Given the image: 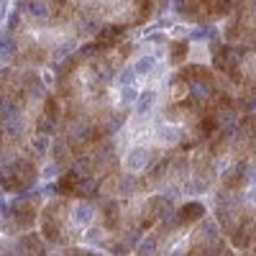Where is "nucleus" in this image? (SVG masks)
Masks as SVG:
<instances>
[{
    "label": "nucleus",
    "instance_id": "obj_11",
    "mask_svg": "<svg viewBox=\"0 0 256 256\" xmlns=\"http://www.w3.org/2000/svg\"><path fill=\"white\" fill-rule=\"evenodd\" d=\"M152 105H154V92L152 90H146V92H141L138 95V100H136V113L138 116H144V113H148V110H152Z\"/></svg>",
    "mask_w": 256,
    "mask_h": 256
},
{
    "label": "nucleus",
    "instance_id": "obj_10",
    "mask_svg": "<svg viewBox=\"0 0 256 256\" xmlns=\"http://www.w3.org/2000/svg\"><path fill=\"white\" fill-rule=\"evenodd\" d=\"M95 192H98V180H92V177H82L74 187V195H80V198H90Z\"/></svg>",
    "mask_w": 256,
    "mask_h": 256
},
{
    "label": "nucleus",
    "instance_id": "obj_16",
    "mask_svg": "<svg viewBox=\"0 0 256 256\" xmlns=\"http://www.w3.org/2000/svg\"><path fill=\"white\" fill-rule=\"evenodd\" d=\"M184 54H187V44H184V41H177L174 49H172V62L180 64V62L184 59Z\"/></svg>",
    "mask_w": 256,
    "mask_h": 256
},
{
    "label": "nucleus",
    "instance_id": "obj_3",
    "mask_svg": "<svg viewBox=\"0 0 256 256\" xmlns=\"http://www.w3.org/2000/svg\"><path fill=\"white\" fill-rule=\"evenodd\" d=\"M62 212H64V202H62V200L49 202V208H46V212H44V236H46L49 241H54V244L62 241V233H59V228H62V226H59Z\"/></svg>",
    "mask_w": 256,
    "mask_h": 256
},
{
    "label": "nucleus",
    "instance_id": "obj_17",
    "mask_svg": "<svg viewBox=\"0 0 256 256\" xmlns=\"http://www.w3.org/2000/svg\"><path fill=\"white\" fill-rule=\"evenodd\" d=\"M134 77H136V70H134V67H126V70H123V74H120V80H118V82H120V88H128Z\"/></svg>",
    "mask_w": 256,
    "mask_h": 256
},
{
    "label": "nucleus",
    "instance_id": "obj_1",
    "mask_svg": "<svg viewBox=\"0 0 256 256\" xmlns=\"http://www.w3.org/2000/svg\"><path fill=\"white\" fill-rule=\"evenodd\" d=\"M38 172H36V166L34 162L28 159H16L10 164H6L3 169H0V187L3 190H13V192H20V190H26L36 182Z\"/></svg>",
    "mask_w": 256,
    "mask_h": 256
},
{
    "label": "nucleus",
    "instance_id": "obj_14",
    "mask_svg": "<svg viewBox=\"0 0 256 256\" xmlns=\"http://www.w3.org/2000/svg\"><path fill=\"white\" fill-rule=\"evenodd\" d=\"M156 248H159V238H156V236H148V238L144 241V246L138 248V256H154Z\"/></svg>",
    "mask_w": 256,
    "mask_h": 256
},
{
    "label": "nucleus",
    "instance_id": "obj_4",
    "mask_svg": "<svg viewBox=\"0 0 256 256\" xmlns=\"http://www.w3.org/2000/svg\"><path fill=\"white\" fill-rule=\"evenodd\" d=\"M172 216V202H169V198H154V200H148L144 205V223H154L159 218H169Z\"/></svg>",
    "mask_w": 256,
    "mask_h": 256
},
{
    "label": "nucleus",
    "instance_id": "obj_13",
    "mask_svg": "<svg viewBox=\"0 0 256 256\" xmlns=\"http://www.w3.org/2000/svg\"><path fill=\"white\" fill-rule=\"evenodd\" d=\"M244 172H246V166H244V164H238V166H233L230 172H228V174L223 177V182H226L228 187H236V182H238V180L244 177Z\"/></svg>",
    "mask_w": 256,
    "mask_h": 256
},
{
    "label": "nucleus",
    "instance_id": "obj_6",
    "mask_svg": "<svg viewBox=\"0 0 256 256\" xmlns=\"http://www.w3.org/2000/svg\"><path fill=\"white\" fill-rule=\"evenodd\" d=\"M92 216H95V205H92L90 200H84V202H80V205L72 210V223L88 226V223H92Z\"/></svg>",
    "mask_w": 256,
    "mask_h": 256
},
{
    "label": "nucleus",
    "instance_id": "obj_18",
    "mask_svg": "<svg viewBox=\"0 0 256 256\" xmlns=\"http://www.w3.org/2000/svg\"><path fill=\"white\" fill-rule=\"evenodd\" d=\"M120 98H123V105H131V102L136 100V92L131 90V84H128V88H123V95H120Z\"/></svg>",
    "mask_w": 256,
    "mask_h": 256
},
{
    "label": "nucleus",
    "instance_id": "obj_5",
    "mask_svg": "<svg viewBox=\"0 0 256 256\" xmlns=\"http://www.w3.org/2000/svg\"><path fill=\"white\" fill-rule=\"evenodd\" d=\"M56 120H59V105H56V100H46V108H44V116L38 118V134H49L52 128L56 126Z\"/></svg>",
    "mask_w": 256,
    "mask_h": 256
},
{
    "label": "nucleus",
    "instance_id": "obj_7",
    "mask_svg": "<svg viewBox=\"0 0 256 256\" xmlns=\"http://www.w3.org/2000/svg\"><path fill=\"white\" fill-rule=\"evenodd\" d=\"M148 156H152V154H148L146 148H141V146L138 148H131L128 156H126V166L131 169V172H134V169H144L148 164Z\"/></svg>",
    "mask_w": 256,
    "mask_h": 256
},
{
    "label": "nucleus",
    "instance_id": "obj_20",
    "mask_svg": "<svg viewBox=\"0 0 256 256\" xmlns=\"http://www.w3.org/2000/svg\"><path fill=\"white\" fill-rule=\"evenodd\" d=\"M3 205H6V200H3V195H0V212H3Z\"/></svg>",
    "mask_w": 256,
    "mask_h": 256
},
{
    "label": "nucleus",
    "instance_id": "obj_8",
    "mask_svg": "<svg viewBox=\"0 0 256 256\" xmlns=\"http://www.w3.org/2000/svg\"><path fill=\"white\" fill-rule=\"evenodd\" d=\"M126 34V26H105L98 36V46H108V44H118V38Z\"/></svg>",
    "mask_w": 256,
    "mask_h": 256
},
{
    "label": "nucleus",
    "instance_id": "obj_9",
    "mask_svg": "<svg viewBox=\"0 0 256 256\" xmlns=\"http://www.w3.org/2000/svg\"><path fill=\"white\" fill-rule=\"evenodd\" d=\"M205 212V208L200 205V202H187L182 210H180V216H177V220L180 223H190V220H195V218H200Z\"/></svg>",
    "mask_w": 256,
    "mask_h": 256
},
{
    "label": "nucleus",
    "instance_id": "obj_15",
    "mask_svg": "<svg viewBox=\"0 0 256 256\" xmlns=\"http://www.w3.org/2000/svg\"><path fill=\"white\" fill-rule=\"evenodd\" d=\"M152 67H154V56H141L134 70H136V74H146V72H152Z\"/></svg>",
    "mask_w": 256,
    "mask_h": 256
},
{
    "label": "nucleus",
    "instance_id": "obj_12",
    "mask_svg": "<svg viewBox=\"0 0 256 256\" xmlns=\"http://www.w3.org/2000/svg\"><path fill=\"white\" fill-rule=\"evenodd\" d=\"M118 202L105 205V228H118Z\"/></svg>",
    "mask_w": 256,
    "mask_h": 256
},
{
    "label": "nucleus",
    "instance_id": "obj_19",
    "mask_svg": "<svg viewBox=\"0 0 256 256\" xmlns=\"http://www.w3.org/2000/svg\"><path fill=\"white\" fill-rule=\"evenodd\" d=\"M248 200H251V202H256V184H254V187H251V192H248Z\"/></svg>",
    "mask_w": 256,
    "mask_h": 256
},
{
    "label": "nucleus",
    "instance_id": "obj_2",
    "mask_svg": "<svg viewBox=\"0 0 256 256\" xmlns=\"http://www.w3.org/2000/svg\"><path fill=\"white\" fill-rule=\"evenodd\" d=\"M36 218V198H20L16 202H10V210L6 212V223L8 230H20V228H28Z\"/></svg>",
    "mask_w": 256,
    "mask_h": 256
}]
</instances>
